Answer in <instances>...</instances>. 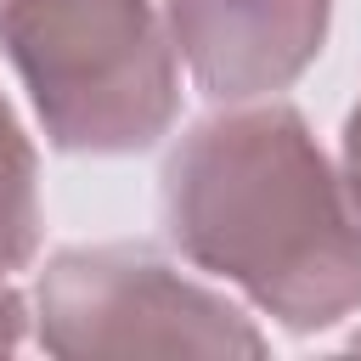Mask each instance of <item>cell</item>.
<instances>
[{
    "label": "cell",
    "mask_w": 361,
    "mask_h": 361,
    "mask_svg": "<svg viewBox=\"0 0 361 361\" xmlns=\"http://www.w3.org/2000/svg\"><path fill=\"white\" fill-rule=\"evenodd\" d=\"M344 186H350V197L361 209V102H355V113L344 124Z\"/></svg>",
    "instance_id": "7"
},
{
    "label": "cell",
    "mask_w": 361,
    "mask_h": 361,
    "mask_svg": "<svg viewBox=\"0 0 361 361\" xmlns=\"http://www.w3.org/2000/svg\"><path fill=\"white\" fill-rule=\"evenodd\" d=\"M164 220L192 265L293 333L361 310V209L282 102L192 124L164 164Z\"/></svg>",
    "instance_id": "1"
},
{
    "label": "cell",
    "mask_w": 361,
    "mask_h": 361,
    "mask_svg": "<svg viewBox=\"0 0 361 361\" xmlns=\"http://www.w3.org/2000/svg\"><path fill=\"white\" fill-rule=\"evenodd\" d=\"M23 333H28V305H23V293H17V288L6 282V271H0V355L17 350Z\"/></svg>",
    "instance_id": "6"
},
{
    "label": "cell",
    "mask_w": 361,
    "mask_h": 361,
    "mask_svg": "<svg viewBox=\"0 0 361 361\" xmlns=\"http://www.w3.org/2000/svg\"><path fill=\"white\" fill-rule=\"evenodd\" d=\"M34 248H39V169L28 135L17 130L0 96V271L28 265Z\"/></svg>",
    "instance_id": "5"
},
{
    "label": "cell",
    "mask_w": 361,
    "mask_h": 361,
    "mask_svg": "<svg viewBox=\"0 0 361 361\" xmlns=\"http://www.w3.org/2000/svg\"><path fill=\"white\" fill-rule=\"evenodd\" d=\"M39 344L62 361L102 355H265L254 322L141 243L62 248L39 271Z\"/></svg>",
    "instance_id": "3"
},
{
    "label": "cell",
    "mask_w": 361,
    "mask_h": 361,
    "mask_svg": "<svg viewBox=\"0 0 361 361\" xmlns=\"http://www.w3.org/2000/svg\"><path fill=\"white\" fill-rule=\"evenodd\" d=\"M333 0H164L169 39L214 102L288 90L327 39Z\"/></svg>",
    "instance_id": "4"
},
{
    "label": "cell",
    "mask_w": 361,
    "mask_h": 361,
    "mask_svg": "<svg viewBox=\"0 0 361 361\" xmlns=\"http://www.w3.org/2000/svg\"><path fill=\"white\" fill-rule=\"evenodd\" d=\"M355 344H361V338H355Z\"/></svg>",
    "instance_id": "8"
},
{
    "label": "cell",
    "mask_w": 361,
    "mask_h": 361,
    "mask_svg": "<svg viewBox=\"0 0 361 361\" xmlns=\"http://www.w3.org/2000/svg\"><path fill=\"white\" fill-rule=\"evenodd\" d=\"M152 0H0V51L62 152H141L175 124V39Z\"/></svg>",
    "instance_id": "2"
}]
</instances>
